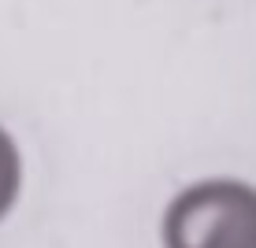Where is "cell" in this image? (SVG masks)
Wrapping results in <instances>:
<instances>
[{"label": "cell", "instance_id": "2", "mask_svg": "<svg viewBox=\"0 0 256 248\" xmlns=\"http://www.w3.org/2000/svg\"><path fill=\"white\" fill-rule=\"evenodd\" d=\"M15 193H19V148L0 126V219L15 204Z\"/></svg>", "mask_w": 256, "mask_h": 248}, {"label": "cell", "instance_id": "1", "mask_svg": "<svg viewBox=\"0 0 256 248\" xmlns=\"http://www.w3.org/2000/svg\"><path fill=\"white\" fill-rule=\"evenodd\" d=\"M167 248H256V189L245 182H197L164 215Z\"/></svg>", "mask_w": 256, "mask_h": 248}]
</instances>
